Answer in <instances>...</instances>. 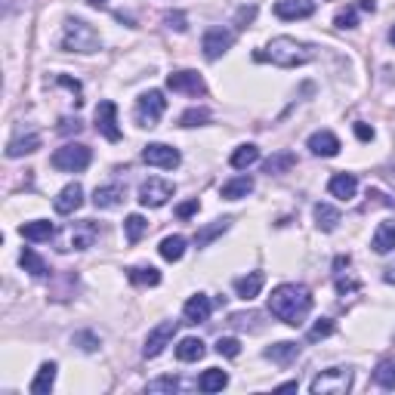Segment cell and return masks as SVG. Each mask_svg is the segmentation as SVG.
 <instances>
[{
	"label": "cell",
	"mask_w": 395,
	"mask_h": 395,
	"mask_svg": "<svg viewBox=\"0 0 395 395\" xmlns=\"http://www.w3.org/2000/svg\"><path fill=\"white\" fill-rule=\"evenodd\" d=\"M167 87L173 90V93H185V96H204V93H207L204 77H201L198 71H192V68L167 75Z\"/></svg>",
	"instance_id": "obj_11"
},
{
	"label": "cell",
	"mask_w": 395,
	"mask_h": 395,
	"mask_svg": "<svg viewBox=\"0 0 395 395\" xmlns=\"http://www.w3.org/2000/svg\"><path fill=\"white\" fill-rule=\"evenodd\" d=\"M352 389V371L349 368H327L309 383L312 395H343Z\"/></svg>",
	"instance_id": "obj_5"
},
{
	"label": "cell",
	"mask_w": 395,
	"mask_h": 395,
	"mask_svg": "<svg viewBox=\"0 0 395 395\" xmlns=\"http://www.w3.org/2000/svg\"><path fill=\"white\" fill-rule=\"evenodd\" d=\"M56 362H44L40 364V371H38V377L31 380V392L34 395H47L49 389H53V383H56Z\"/></svg>",
	"instance_id": "obj_29"
},
{
	"label": "cell",
	"mask_w": 395,
	"mask_h": 395,
	"mask_svg": "<svg viewBox=\"0 0 395 395\" xmlns=\"http://www.w3.org/2000/svg\"><path fill=\"white\" fill-rule=\"evenodd\" d=\"M383 278H386V284H395V269H389Z\"/></svg>",
	"instance_id": "obj_53"
},
{
	"label": "cell",
	"mask_w": 395,
	"mask_h": 395,
	"mask_svg": "<svg viewBox=\"0 0 395 395\" xmlns=\"http://www.w3.org/2000/svg\"><path fill=\"white\" fill-rule=\"evenodd\" d=\"M99 47H102V38H99L96 28L84 22V19H68L65 31H62V49L87 56V53H99Z\"/></svg>",
	"instance_id": "obj_3"
},
{
	"label": "cell",
	"mask_w": 395,
	"mask_h": 395,
	"mask_svg": "<svg viewBox=\"0 0 395 395\" xmlns=\"http://www.w3.org/2000/svg\"><path fill=\"white\" fill-rule=\"evenodd\" d=\"M59 84L75 93V105H81V102H84V99H81V84H77V81H71L68 75H59Z\"/></svg>",
	"instance_id": "obj_46"
},
{
	"label": "cell",
	"mask_w": 395,
	"mask_h": 395,
	"mask_svg": "<svg viewBox=\"0 0 395 395\" xmlns=\"http://www.w3.org/2000/svg\"><path fill=\"white\" fill-rule=\"evenodd\" d=\"M65 238H68L65 250H87L99 238V226L93 219H81V222H75V226H68Z\"/></svg>",
	"instance_id": "obj_12"
},
{
	"label": "cell",
	"mask_w": 395,
	"mask_h": 395,
	"mask_svg": "<svg viewBox=\"0 0 395 395\" xmlns=\"http://www.w3.org/2000/svg\"><path fill=\"white\" fill-rule=\"evenodd\" d=\"M53 207H56V213H62V217H71L75 210H81L84 207V185L81 183H68L65 189L56 195Z\"/></svg>",
	"instance_id": "obj_14"
},
{
	"label": "cell",
	"mask_w": 395,
	"mask_h": 395,
	"mask_svg": "<svg viewBox=\"0 0 395 395\" xmlns=\"http://www.w3.org/2000/svg\"><path fill=\"white\" fill-rule=\"evenodd\" d=\"M121 201H124V185L121 183L99 185V189L93 192V204H96L99 210H111V207H118Z\"/></svg>",
	"instance_id": "obj_21"
},
{
	"label": "cell",
	"mask_w": 395,
	"mask_h": 395,
	"mask_svg": "<svg viewBox=\"0 0 395 395\" xmlns=\"http://www.w3.org/2000/svg\"><path fill=\"white\" fill-rule=\"evenodd\" d=\"M142 161H146L148 167L176 170L179 164H183V155H179V148L167 146V142H148V146L142 148Z\"/></svg>",
	"instance_id": "obj_8"
},
{
	"label": "cell",
	"mask_w": 395,
	"mask_h": 395,
	"mask_svg": "<svg viewBox=\"0 0 395 395\" xmlns=\"http://www.w3.org/2000/svg\"><path fill=\"white\" fill-rule=\"evenodd\" d=\"M229 226H232V217H222V219H213L210 226H204V229H198V235H195V247H207L210 241H217L222 232H229Z\"/></svg>",
	"instance_id": "obj_27"
},
{
	"label": "cell",
	"mask_w": 395,
	"mask_h": 395,
	"mask_svg": "<svg viewBox=\"0 0 395 395\" xmlns=\"http://www.w3.org/2000/svg\"><path fill=\"white\" fill-rule=\"evenodd\" d=\"M59 130H62V133H71V130L77 133V130H81V121H77V118H75V121H62Z\"/></svg>",
	"instance_id": "obj_50"
},
{
	"label": "cell",
	"mask_w": 395,
	"mask_h": 395,
	"mask_svg": "<svg viewBox=\"0 0 395 395\" xmlns=\"http://www.w3.org/2000/svg\"><path fill=\"white\" fill-rule=\"evenodd\" d=\"M254 16H256V6H247V10H241V13H238V22H241V28H247L244 22H250Z\"/></svg>",
	"instance_id": "obj_49"
},
{
	"label": "cell",
	"mask_w": 395,
	"mask_h": 395,
	"mask_svg": "<svg viewBox=\"0 0 395 395\" xmlns=\"http://www.w3.org/2000/svg\"><path fill=\"white\" fill-rule=\"evenodd\" d=\"M315 226L321 229V232H334L336 226H340V210H336V207H330V204H325V201H321V204H315Z\"/></svg>",
	"instance_id": "obj_30"
},
{
	"label": "cell",
	"mask_w": 395,
	"mask_h": 395,
	"mask_svg": "<svg viewBox=\"0 0 395 395\" xmlns=\"http://www.w3.org/2000/svg\"><path fill=\"white\" fill-rule=\"evenodd\" d=\"M269 312L291 327H300L312 312V293L303 284H278L269 297Z\"/></svg>",
	"instance_id": "obj_1"
},
{
	"label": "cell",
	"mask_w": 395,
	"mask_h": 395,
	"mask_svg": "<svg viewBox=\"0 0 395 395\" xmlns=\"http://www.w3.org/2000/svg\"><path fill=\"white\" fill-rule=\"evenodd\" d=\"M355 136L362 142H371L373 139V127H368V124H362V121H358V124H355Z\"/></svg>",
	"instance_id": "obj_48"
},
{
	"label": "cell",
	"mask_w": 395,
	"mask_h": 395,
	"mask_svg": "<svg viewBox=\"0 0 395 395\" xmlns=\"http://www.w3.org/2000/svg\"><path fill=\"white\" fill-rule=\"evenodd\" d=\"M330 334H334V321H330V318H321L318 325L309 330V340L318 343V340H325V336H330Z\"/></svg>",
	"instance_id": "obj_41"
},
{
	"label": "cell",
	"mask_w": 395,
	"mask_h": 395,
	"mask_svg": "<svg viewBox=\"0 0 395 395\" xmlns=\"http://www.w3.org/2000/svg\"><path fill=\"white\" fill-rule=\"evenodd\" d=\"M198 198H192V201H185V204H179L176 207V217L179 219H189V217H195V213H198Z\"/></svg>",
	"instance_id": "obj_44"
},
{
	"label": "cell",
	"mask_w": 395,
	"mask_h": 395,
	"mask_svg": "<svg viewBox=\"0 0 395 395\" xmlns=\"http://www.w3.org/2000/svg\"><path fill=\"white\" fill-rule=\"evenodd\" d=\"M334 25L336 28H358V13H355V6H346V10H340L336 13V19H334Z\"/></svg>",
	"instance_id": "obj_40"
},
{
	"label": "cell",
	"mask_w": 395,
	"mask_h": 395,
	"mask_svg": "<svg viewBox=\"0 0 395 395\" xmlns=\"http://www.w3.org/2000/svg\"><path fill=\"white\" fill-rule=\"evenodd\" d=\"M210 109H189V111H183L179 114V127H204V124H210Z\"/></svg>",
	"instance_id": "obj_37"
},
{
	"label": "cell",
	"mask_w": 395,
	"mask_h": 395,
	"mask_svg": "<svg viewBox=\"0 0 395 395\" xmlns=\"http://www.w3.org/2000/svg\"><path fill=\"white\" fill-rule=\"evenodd\" d=\"M336 291H340V293H352V291H358V281H355V278H336Z\"/></svg>",
	"instance_id": "obj_47"
},
{
	"label": "cell",
	"mask_w": 395,
	"mask_h": 395,
	"mask_svg": "<svg viewBox=\"0 0 395 395\" xmlns=\"http://www.w3.org/2000/svg\"><path fill=\"white\" fill-rule=\"evenodd\" d=\"M291 167H297V155L293 152H278V155H272L269 161L263 164V170L269 176H278V173H287Z\"/></svg>",
	"instance_id": "obj_34"
},
{
	"label": "cell",
	"mask_w": 395,
	"mask_h": 395,
	"mask_svg": "<svg viewBox=\"0 0 395 395\" xmlns=\"http://www.w3.org/2000/svg\"><path fill=\"white\" fill-rule=\"evenodd\" d=\"M373 380H377L383 389H395V362H383L377 371H373Z\"/></svg>",
	"instance_id": "obj_38"
},
{
	"label": "cell",
	"mask_w": 395,
	"mask_h": 395,
	"mask_svg": "<svg viewBox=\"0 0 395 395\" xmlns=\"http://www.w3.org/2000/svg\"><path fill=\"white\" fill-rule=\"evenodd\" d=\"M127 278L136 284V287H157L161 284V272L155 265H130L127 269Z\"/></svg>",
	"instance_id": "obj_26"
},
{
	"label": "cell",
	"mask_w": 395,
	"mask_h": 395,
	"mask_svg": "<svg viewBox=\"0 0 395 395\" xmlns=\"http://www.w3.org/2000/svg\"><path fill=\"white\" fill-rule=\"evenodd\" d=\"M164 111H167V99H164L161 90H146L139 99H136V124L139 127H157V121L164 118Z\"/></svg>",
	"instance_id": "obj_6"
},
{
	"label": "cell",
	"mask_w": 395,
	"mask_h": 395,
	"mask_svg": "<svg viewBox=\"0 0 395 395\" xmlns=\"http://www.w3.org/2000/svg\"><path fill=\"white\" fill-rule=\"evenodd\" d=\"M75 343H81V349H84V352H96V349H99V340H96L93 334H77V336H75Z\"/></svg>",
	"instance_id": "obj_45"
},
{
	"label": "cell",
	"mask_w": 395,
	"mask_h": 395,
	"mask_svg": "<svg viewBox=\"0 0 395 395\" xmlns=\"http://www.w3.org/2000/svg\"><path fill=\"white\" fill-rule=\"evenodd\" d=\"M210 312H213V303L207 293H195V297H189L183 306V315L189 325H204V321L210 318Z\"/></svg>",
	"instance_id": "obj_16"
},
{
	"label": "cell",
	"mask_w": 395,
	"mask_h": 395,
	"mask_svg": "<svg viewBox=\"0 0 395 395\" xmlns=\"http://www.w3.org/2000/svg\"><path fill=\"white\" fill-rule=\"evenodd\" d=\"M157 254H161L167 263H179L185 254V238L183 235H167V238L161 241V247H157Z\"/></svg>",
	"instance_id": "obj_32"
},
{
	"label": "cell",
	"mask_w": 395,
	"mask_h": 395,
	"mask_svg": "<svg viewBox=\"0 0 395 395\" xmlns=\"http://www.w3.org/2000/svg\"><path fill=\"white\" fill-rule=\"evenodd\" d=\"M164 22H167V28H173V31H185V28H189V19H185V13H167V16H164Z\"/></svg>",
	"instance_id": "obj_43"
},
{
	"label": "cell",
	"mask_w": 395,
	"mask_h": 395,
	"mask_svg": "<svg viewBox=\"0 0 395 395\" xmlns=\"http://www.w3.org/2000/svg\"><path fill=\"white\" fill-rule=\"evenodd\" d=\"M263 284H265V275H263V272H247V275L235 278V293H238L241 300H247V303H250V300L260 297Z\"/></svg>",
	"instance_id": "obj_19"
},
{
	"label": "cell",
	"mask_w": 395,
	"mask_h": 395,
	"mask_svg": "<svg viewBox=\"0 0 395 395\" xmlns=\"http://www.w3.org/2000/svg\"><path fill=\"white\" fill-rule=\"evenodd\" d=\"M315 13L312 0H275V16L284 22H297V19H309Z\"/></svg>",
	"instance_id": "obj_15"
},
{
	"label": "cell",
	"mask_w": 395,
	"mask_h": 395,
	"mask_svg": "<svg viewBox=\"0 0 395 395\" xmlns=\"http://www.w3.org/2000/svg\"><path fill=\"white\" fill-rule=\"evenodd\" d=\"M265 358H269L272 364H278V368H287V364H293L300 358V343H293V340H281V343H275V346H269L263 352Z\"/></svg>",
	"instance_id": "obj_18"
},
{
	"label": "cell",
	"mask_w": 395,
	"mask_h": 395,
	"mask_svg": "<svg viewBox=\"0 0 395 395\" xmlns=\"http://www.w3.org/2000/svg\"><path fill=\"white\" fill-rule=\"evenodd\" d=\"M254 59L256 62H272V65H278V68H300V65H306V62L315 59V47H309L297 38H275L263 49H256Z\"/></svg>",
	"instance_id": "obj_2"
},
{
	"label": "cell",
	"mask_w": 395,
	"mask_h": 395,
	"mask_svg": "<svg viewBox=\"0 0 395 395\" xmlns=\"http://www.w3.org/2000/svg\"><path fill=\"white\" fill-rule=\"evenodd\" d=\"M19 263H22V269H25V272H31L34 278H44V275H47V263L40 260V256L34 254L31 247H25V250H22V256H19Z\"/></svg>",
	"instance_id": "obj_35"
},
{
	"label": "cell",
	"mask_w": 395,
	"mask_h": 395,
	"mask_svg": "<svg viewBox=\"0 0 395 395\" xmlns=\"http://www.w3.org/2000/svg\"><path fill=\"white\" fill-rule=\"evenodd\" d=\"M179 389V380L176 377H161L155 383H148V392H176Z\"/></svg>",
	"instance_id": "obj_42"
},
{
	"label": "cell",
	"mask_w": 395,
	"mask_h": 395,
	"mask_svg": "<svg viewBox=\"0 0 395 395\" xmlns=\"http://www.w3.org/2000/svg\"><path fill=\"white\" fill-rule=\"evenodd\" d=\"M93 161V152L84 142H68V146L56 148L53 157H49V164H53L56 170H62V173H81V170H87Z\"/></svg>",
	"instance_id": "obj_4"
},
{
	"label": "cell",
	"mask_w": 395,
	"mask_h": 395,
	"mask_svg": "<svg viewBox=\"0 0 395 395\" xmlns=\"http://www.w3.org/2000/svg\"><path fill=\"white\" fill-rule=\"evenodd\" d=\"M229 386V373L219 371V368H207L198 380V389L201 392H222Z\"/></svg>",
	"instance_id": "obj_28"
},
{
	"label": "cell",
	"mask_w": 395,
	"mask_h": 395,
	"mask_svg": "<svg viewBox=\"0 0 395 395\" xmlns=\"http://www.w3.org/2000/svg\"><path fill=\"white\" fill-rule=\"evenodd\" d=\"M87 3H90V6H105L109 0H87Z\"/></svg>",
	"instance_id": "obj_54"
},
{
	"label": "cell",
	"mask_w": 395,
	"mask_h": 395,
	"mask_svg": "<svg viewBox=\"0 0 395 395\" xmlns=\"http://www.w3.org/2000/svg\"><path fill=\"white\" fill-rule=\"evenodd\" d=\"M146 229H148V222H146V217H139V213H130V217L124 219V235L130 244L139 241L142 235H146Z\"/></svg>",
	"instance_id": "obj_36"
},
{
	"label": "cell",
	"mask_w": 395,
	"mask_h": 395,
	"mask_svg": "<svg viewBox=\"0 0 395 395\" xmlns=\"http://www.w3.org/2000/svg\"><path fill=\"white\" fill-rule=\"evenodd\" d=\"M173 195H176V185L167 183V179H161V176H152L139 185V204L142 207H164Z\"/></svg>",
	"instance_id": "obj_7"
},
{
	"label": "cell",
	"mask_w": 395,
	"mask_h": 395,
	"mask_svg": "<svg viewBox=\"0 0 395 395\" xmlns=\"http://www.w3.org/2000/svg\"><path fill=\"white\" fill-rule=\"evenodd\" d=\"M256 161H260V148L250 146V142H247V146H238L232 152V157H229V164H232L235 170H247V167H254Z\"/></svg>",
	"instance_id": "obj_31"
},
{
	"label": "cell",
	"mask_w": 395,
	"mask_h": 395,
	"mask_svg": "<svg viewBox=\"0 0 395 395\" xmlns=\"http://www.w3.org/2000/svg\"><path fill=\"white\" fill-rule=\"evenodd\" d=\"M40 148V133H25V136H16L10 139L6 146V157H22V155H31Z\"/></svg>",
	"instance_id": "obj_25"
},
{
	"label": "cell",
	"mask_w": 395,
	"mask_h": 395,
	"mask_svg": "<svg viewBox=\"0 0 395 395\" xmlns=\"http://www.w3.org/2000/svg\"><path fill=\"white\" fill-rule=\"evenodd\" d=\"M232 44H235V34L229 31V28H207L204 38H201V49H204V56L210 62L222 59V56L232 49Z\"/></svg>",
	"instance_id": "obj_9"
},
{
	"label": "cell",
	"mask_w": 395,
	"mask_h": 395,
	"mask_svg": "<svg viewBox=\"0 0 395 395\" xmlns=\"http://www.w3.org/2000/svg\"><path fill=\"white\" fill-rule=\"evenodd\" d=\"M217 352H219V355H226V358H238L241 355V343L235 340V336H219Z\"/></svg>",
	"instance_id": "obj_39"
},
{
	"label": "cell",
	"mask_w": 395,
	"mask_h": 395,
	"mask_svg": "<svg viewBox=\"0 0 395 395\" xmlns=\"http://www.w3.org/2000/svg\"><path fill=\"white\" fill-rule=\"evenodd\" d=\"M309 152L318 157H336L340 155V139H336L330 130H318L309 136Z\"/></svg>",
	"instance_id": "obj_17"
},
{
	"label": "cell",
	"mask_w": 395,
	"mask_h": 395,
	"mask_svg": "<svg viewBox=\"0 0 395 395\" xmlns=\"http://www.w3.org/2000/svg\"><path fill=\"white\" fill-rule=\"evenodd\" d=\"M204 343L198 340V336H185V340H179L176 346V358L179 362H198V358H204Z\"/></svg>",
	"instance_id": "obj_33"
},
{
	"label": "cell",
	"mask_w": 395,
	"mask_h": 395,
	"mask_svg": "<svg viewBox=\"0 0 395 395\" xmlns=\"http://www.w3.org/2000/svg\"><path fill=\"white\" fill-rule=\"evenodd\" d=\"M96 130L105 136L109 142H118L121 139V127H118V105L111 99H102L96 105Z\"/></svg>",
	"instance_id": "obj_13"
},
{
	"label": "cell",
	"mask_w": 395,
	"mask_h": 395,
	"mask_svg": "<svg viewBox=\"0 0 395 395\" xmlns=\"http://www.w3.org/2000/svg\"><path fill=\"white\" fill-rule=\"evenodd\" d=\"M327 192L334 198H340V201H352V198L358 195V179L352 176V173H336V176H330Z\"/></svg>",
	"instance_id": "obj_20"
},
{
	"label": "cell",
	"mask_w": 395,
	"mask_h": 395,
	"mask_svg": "<svg viewBox=\"0 0 395 395\" xmlns=\"http://www.w3.org/2000/svg\"><path fill=\"white\" fill-rule=\"evenodd\" d=\"M358 6H362V10H368V13L377 10V3H373V0H362V3H358Z\"/></svg>",
	"instance_id": "obj_52"
},
{
	"label": "cell",
	"mask_w": 395,
	"mask_h": 395,
	"mask_svg": "<svg viewBox=\"0 0 395 395\" xmlns=\"http://www.w3.org/2000/svg\"><path fill=\"white\" fill-rule=\"evenodd\" d=\"M371 247L377 250V254H389V250H395V219H383V222H380L377 232H373Z\"/></svg>",
	"instance_id": "obj_23"
},
{
	"label": "cell",
	"mask_w": 395,
	"mask_h": 395,
	"mask_svg": "<svg viewBox=\"0 0 395 395\" xmlns=\"http://www.w3.org/2000/svg\"><path fill=\"white\" fill-rule=\"evenodd\" d=\"M389 44L395 47V25H392V31H389Z\"/></svg>",
	"instance_id": "obj_55"
},
{
	"label": "cell",
	"mask_w": 395,
	"mask_h": 395,
	"mask_svg": "<svg viewBox=\"0 0 395 395\" xmlns=\"http://www.w3.org/2000/svg\"><path fill=\"white\" fill-rule=\"evenodd\" d=\"M176 327H179V321H161L157 327L148 330V336H146V346H142V355L146 358H157L164 349L173 343V336H176Z\"/></svg>",
	"instance_id": "obj_10"
},
{
	"label": "cell",
	"mask_w": 395,
	"mask_h": 395,
	"mask_svg": "<svg viewBox=\"0 0 395 395\" xmlns=\"http://www.w3.org/2000/svg\"><path fill=\"white\" fill-rule=\"evenodd\" d=\"M293 389H297V380H291V383H281V386H278V392H293Z\"/></svg>",
	"instance_id": "obj_51"
},
{
	"label": "cell",
	"mask_w": 395,
	"mask_h": 395,
	"mask_svg": "<svg viewBox=\"0 0 395 395\" xmlns=\"http://www.w3.org/2000/svg\"><path fill=\"white\" fill-rule=\"evenodd\" d=\"M250 192H254V179H250V176H235V179H229V183H222L219 198L238 201V198H247Z\"/></svg>",
	"instance_id": "obj_24"
},
{
	"label": "cell",
	"mask_w": 395,
	"mask_h": 395,
	"mask_svg": "<svg viewBox=\"0 0 395 395\" xmlns=\"http://www.w3.org/2000/svg\"><path fill=\"white\" fill-rule=\"evenodd\" d=\"M19 235L25 241H49L56 235V226L49 219H31V222H22L19 226Z\"/></svg>",
	"instance_id": "obj_22"
}]
</instances>
